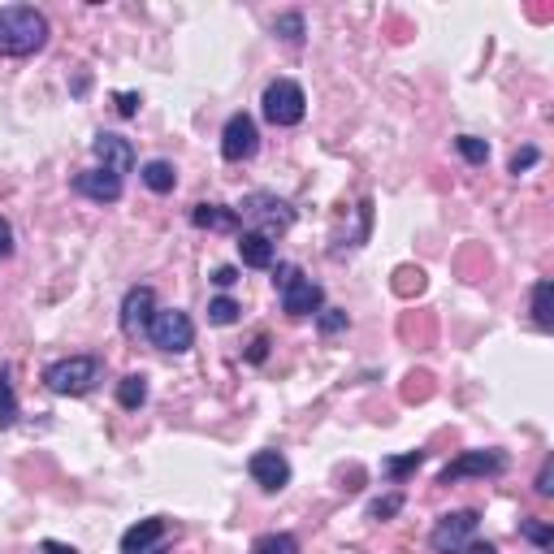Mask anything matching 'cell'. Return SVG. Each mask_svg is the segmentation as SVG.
Returning a JSON list of instances; mask_svg holds the SVG:
<instances>
[{"label":"cell","instance_id":"cell-14","mask_svg":"<svg viewBox=\"0 0 554 554\" xmlns=\"http://www.w3.org/2000/svg\"><path fill=\"white\" fill-rule=\"evenodd\" d=\"M161 537H165V520L161 516L139 520V524H130V529L122 533V554H148Z\"/></svg>","mask_w":554,"mask_h":554},{"label":"cell","instance_id":"cell-22","mask_svg":"<svg viewBox=\"0 0 554 554\" xmlns=\"http://www.w3.org/2000/svg\"><path fill=\"white\" fill-rule=\"evenodd\" d=\"M455 148H459V156H464L468 165H485V161H490V143L477 139V135H459Z\"/></svg>","mask_w":554,"mask_h":554},{"label":"cell","instance_id":"cell-23","mask_svg":"<svg viewBox=\"0 0 554 554\" xmlns=\"http://www.w3.org/2000/svg\"><path fill=\"white\" fill-rule=\"evenodd\" d=\"M425 464V451H407V455H399V459H386V477H394V481H403V477H412V472Z\"/></svg>","mask_w":554,"mask_h":554},{"label":"cell","instance_id":"cell-37","mask_svg":"<svg viewBox=\"0 0 554 554\" xmlns=\"http://www.w3.org/2000/svg\"><path fill=\"white\" fill-rule=\"evenodd\" d=\"M44 554H78V550L65 546V542H44Z\"/></svg>","mask_w":554,"mask_h":554},{"label":"cell","instance_id":"cell-19","mask_svg":"<svg viewBox=\"0 0 554 554\" xmlns=\"http://www.w3.org/2000/svg\"><path fill=\"white\" fill-rule=\"evenodd\" d=\"M533 321L537 329H554V282L542 277V282L533 286Z\"/></svg>","mask_w":554,"mask_h":554},{"label":"cell","instance_id":"cell-25","mask_svg":"<svg viewBox=\"0 0 554 554\" xmlns=\"http://www.w3.org/2000/svg\"><path fill=\"white\" fill-rule=\"evenodd\" d=\"M351 325V316L342 312V308H321L316 312V329H321L325 338H334V334H342V329Z\"/></svg>","mask_w":554,"mask_h":554},{"label":"cell","instance_id":"cell-33","mask_svg":"<svg viewBox=\"0 0 554 554\" xmlns=\"http://www.w3.org/2000/svg\"><path fill=\"white\" fill-rule=\"evenodd\" d=\"M299 273V265H277L273 269V286H277V295H282V290L290 286V277H295Z\"/></svg>","mask_w":554,"mask_h":554},{"label":"cell","instance_id":"cell-15","mask_svg":"<svg viewBox=\"0 0 554 554\" xmlns=\"http://www.w3.org/2000/svg\"><path fill=\"white\" fill-rule=\"evenodd\" d=\"M191 221L200 230H217V234H230V230H239V213L226 204H195L191 208Z\"/></svg>","mask_w":554,"mask_h":554},{"label":"cell","instance_id":"cell-20","mask_svg":"<svg viewBox=\"0 0 554 554\" xmlns=\"http://www.w3.org/2000/svg\"><path fill=\"white\" fill-rule=\"evenodd\" d=\"M13 425H18V394H13L9 368H0V429H13Z\"/></svg>","mask_w":554,"mask_h":554},{"label":"cell","instance_id":"cell-31","mask_svg":"<svg viewBox=\"0 0 554 554\" xmlns=\"http://www.w3.org/2000/svg\"><path fill=\"white\" fill-rule=\"evenodd\" d=\"M139 91H122V96H117V113H122V117H135L139 113Z\"/></svg>","mask_w":554,"mask_h":554},{"label":"cell","instance_id":"cell-30","mask_svg":"<svg viewBox=\"0 0 554 554\" xmlns=\"http://www.w3.org/2000/svg\"><path fill=\"white\" fill-rule=\"evenodd\" d=\"M537 161H542V152H537V148H520L516 156H511V174H524V169H533Z\"/></svg>","mask_w":554,"mask_h":554},{"label":"cell","instance_id":"cell-28","mask_svg":"<svg viewBox=\"0 0 554 554\" xmlns=\"http://www.w3.org/2000/svg\"><path fill=\"white\" fill-rule=\"evenodd\" d=\"M403 511V494H390V498H377V503H368V520H390Z\"/></svg>","mask_w":554,"mask_h":554},{"label":"cell","instance_id":"cell-34","mask_svg":"<svg viewBox=\"0 0 554 554\" xmlns=\"http://www.w3.org/2000/svg\"><path fill=\"white\" fill-rule=\"evenodd\" d=\"M13 252V230H9V221L0 217V260H5Z\"/></svg>","mask_w":554,"mask_h":554},{"label":"cell","instance_id":"cell-38","mask_svg":"<svg viewBox=\"0 0 554 554\" xmlns=\"http://www.w3.org/2000/svg\"><path fill=\"white\" fill-rule=\"evenodd\" d=\"M148 554H169V550H161V546H156V550H148Z\"/></svg>","mask_w":554,"mask_h":554},{"label":"cell","instance_id":"cell-12","mask_svg":"<svg viewBox=\"0 0 554 554\" xmlns=\"http://www.w3.org/2000/svg\"><path fill=\"white\" fill-rule=\"evenodd\" d=\"M91 152H96V161H100V169H109V174H130L135 169V148H130V139H122V135H96V143H91Z\"/></svg>","mask_w":554,"mask_h":554},{"label":"cell","instance_id":"cell-2","mask_svg":"<svg viewBox=\"0 0 554 554\" xmlns=\"http://www.w3.org/2000/svg\"><path fill=\"white\" fill-rule=\"evenodd\" d=\"M104 381V360L100 355H65V360H52L44 368V386L61 399H78V394H91Z\"/></svg>","mask_w":554,"mask_h":554},{"label":"cell","instance_id":"cell-36","mask_svg":"<svg viewBox=\"0 0 554 554\" xmlns=\"http://www.w3.org/2000/svg\"><path fill=\"white\" fill-rule=\"evenodd\" d=\"M459 554H498V546H494V542H477V537H472V542L459 550Z\"/></svg>","mask_w":554,"mask_h":554},{"label":"cell","instance_id":"cell-21","mask_svg":"<svg viewBox=\"0 0 554 554\" xmlns=\"http://www.w3.org/2000/svg\"><path fill=\"white\" fill-rule=\"evenodd\" d=\"M252 554H299V542L290 533H265L252 542Z\"/></svg>","mask_w":554,"mask_h":554},{"label":"cell","instance_id":"cell-29","mask_svg":"<svg viewBox=\"0 0 554 554\" xmlns=\"http://www.w3.org/2000/svg\"><path fill=\"white\" fill-rule=\"evenodd\" d=\"M533 485H537V494H542V498L554 494V459H550V455L542 459V472H537V481H533Z\"/></svg>","mask_w":554,"mask_h":554},{"label":"cell","instance_id":"cell-6","mask_svg":"<svg viewBox=\"0 0 554 554\" xmlns=\"http://www.w3.org/2000/svg\"><path fill=\"white\" fill-rule=\"evenodd\" d=\"M477 524L481 516L477 511H451V516H442L438 524H433V533H429V550L433 554H459L472 537H477Z\"/></svg>","mask_w":554,"mask_h":554},{"label":"cell","instance_id":"cell-32","mask_svg":"<svg viewBox=\"0 0 554 554\" xmlns=\"http://www.w3.org/2000/svg\"><path fill=\"white\" fill-rule=\"evenodd\" d=\"M213 282H217L221 290H230L234 282H239V269H234V265H221V269H213Z\"/></svg>","mask_w":554,"mask_h":554},{"label":"cell","instance_id":"cell-9","mask_svg":"<svg viewBox=\"0 0 554 554\" xmlns=\"http://www.w3.org/2000/svg\"><path fill=\"white\" fill-rule=\"evenodd\" d=\"M152 316H156V290L152 286H130L126 299H122V334L143 338L148 325H152Z\"/></svg>","mask_w":554,"mask_h":554},{"label":"cell","instance_id":"cell-18","mask_svg":"<svg viewBox=\"0 0 554 554\" xmlns=\"http://www.w3.org/2000/svg\"><path fill=\"white\" fill-rule=\"evenodd\" d=\"M117 403L126 407V412H139L143 403H148V377L143 373H126L117 381Z\"/></svg>","mask_w":554,"mask_h":554},{"label":"cell","instance_id":"cell-24","mask_svg":"<svg viewBox=\"0 0 554 554\" xmlns=\"http://www.w3.org/2000/svg\"><path fill=\"white\" fill-rule=\"evenodd\" d=\"M520 537L524 542H533L537 550H550L554 546V529L546 520H520Z\"/></svg>","mask_w":554,"mask_h":554},{"label":"cell","instance_id":"cell-1","mask_svg":"<svg viewBox=\"0 0 554 554\" xmlns=\"http://www.w3.org/2000/svg\"><path fill=\"white\" fill-rule=\"evenodd\" d=\"M48 44V18L35 5L0 9V57H35Z\"/></svg>","mask_w":554,"mask_h":554},{"label":"cell","instance_id":"cell-10","mask_svg":"<svg viewBox=\"0 0 554 554\" xmlns=\"http://www.w3.org/2000/svg\"><path fill=\"white\" fill-rule=\"evenodd\" d=\"M321 303H325V290L312 282V277H303V273H295L290 277V286L282 290V312L286 316H316L321 312Z\"/></svg>","mask_w":554,"mask_h":554},{"label":"cell","instance_id":"cell-4","mask_svg":"<svg viewBox=\"0 0 554 554\" xmlns=\"http://www.w3.org/2000/svg\"><path fill=\"white\" fill-rule=\"evenodd\" d=\"M234 213L247 217V221H256L265 239H269V234H286L290 226H295V208H290L286 200H277L273 191H252L239 208H234Z\"/></svg>","mask_w":554,"mask_h":554},{"label":"cell","instance_id":"cell-27","mask_svg":"<svg viewBox=\"0 0 554 554\" xmlns=\"http://www.w3.org/2000/svg\"><path fill=\"white\" fill-rule=\"evenodd\" d=\"M273 31L286 39V44H303V13H282L273 22Z\"/></svg>","mask_w":554,"mask_h":554},{"label":"cell","instance_id":"cell-35","mask_svg":"<svg viewBox=\"0 0 554 554\" xmlns=\"http://www.w3.org/2000/svg\"><path fill=\"white\" fill-rule=\"evenodd\" d=\"M265 355H269V338L260 334V338L252 342V351H247V360H252V364H260V360H265Z\"/></svg>","mask_w":554,"mask_h":554},{"label":"cell","instance_id":"cell-16","mask_svg":"<svg viewBox=\"0 0 554 554\" xmlns=\"http://www.w3.org/2000/svg\"><path fill=\"white\" fill-rule=\"evenodd\" d=\"M239 256L247 269H273V239H265L260 230H243L239 234Z\"/></svg>","mask_w":554,"mask_h":554},{"label":"cell","instance_id":"cell-13","mask_svg":"<svg viewBox=\"0 0 554 554\" xmlns=\"http://www.w3.org/2000/svg\"><path fill=\"white\" fill-rule=\"evenodd\" d=\"M74 191L96 204H117L122 200V178L109 174V169H87V174L74 178Z\"/></svg>","mask_w":554,"mask_h":554},{"label":"cell","instance_id":"cell-3","mask_svg":"<svg viewBox=\"0 0 554 554\" xmlns=\"http://www.w3.org/2000/svg\"><path fill=\"white\" fill-rule=\"evenodd\" d=\"M260 109L273 126H299L303 113H308V96H303V87L295 78H273L265 87V100H260Z\"/></svg>","mask_w":554,"mask_h":554},{"label":"cell","instance_id":"cell-5","mask_svg":"<svg viewBox=\"0 0 554 554\" xmlns=\"http://www.w3.org/2000/svg\"><path fill=\"white\" fill-rule=\"evenodd\" d=\"M148 338H152V347H161V351H191L195 347V321L182 308H165V312H156L152 316V325H148Z\"/></svg>","mask_w":554,"mask_h":554},{"label":"cell","instance_id":"cell-26","mask_svg":"<svg viewBox=\"0 0 554 554\" xmlns=\"http://www.w3.org/2000/svg\"><path fill=\"white\" fill-rule=\"evenodd\" d=\"M239 303H234L230 295H221V299H213V303H208V321H213V325H234V321H239Z\"/></svg>","mask_w":554,"mask_h":554},{"label":"cell","instance_id":"cell-17","mask_svg":"<svg viewBox=\"0 0 554 554\" xmlns=\"http://www.w3.org/2000/svg\"><path fill=\"white\" fill-rule=\"evenodd\" d=\"M143 187H148V191H156V195H169V191H174L178 187V169L174 165H169V161H148V165H143Z\"/></svg>","mask_w":554,"mask_h":554},{"label":"cell","instance_id":"cell-7","mask_svg":"<svg viewBox=\"0 0 554 554\" xmlns=\"http://www.w3.org/2000/svg\"><path fill=\"white\" fill-rule=\"evenodd\" d=\"M507 464L511 459L503 451H464L438 472V485H455L464 477H498V472H507Z\"/></svg>","mask_w":554,"mask_h":554},{"label":"cell","instance_id":"cell-8","mask_svg":"<svg viewBox=\"0 0 554 554\" xmlns=\"http://www.w3.org/2000/svg\"><path fill=\"white\" fill-rule=\"evenodd\" d=\"M260 152V130H256V122L247 113H234L230 122H226V130H221V156L226 161H252V156Z\"/></svg>","mask_w":554,"mask_h":554},{"label":"cell","instance_id":"cell-11","mask_svg":"<svg viewBox=\"0 0 554 554\" xmlns=\"http://www.w3.org/2000/svg\"><path fill=\"white\" fill-rule=\"evenodd\" d=\"M247 472H252V481L265 494H277V490L290 485V464H286L282 451H256L252 459H247Z\"/></svg>","mask_w":554,"mask_h":554}]
</instances>
